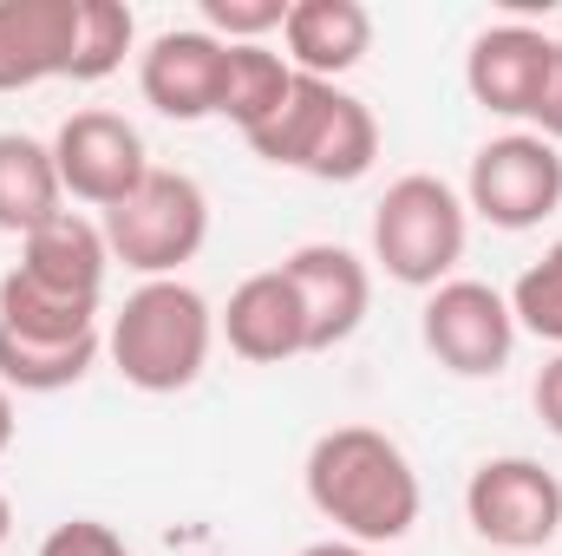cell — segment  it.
Masks as SVG:
<instances>
[{
	"instance_id": "f1b7e54d",
	"label": "cell",
	"mask_w": 562,
	"mask_h": 556,
	"mask_svg": "<svg viewBox=\"0 0 562 556\" xmlns=\"http://www.w3.org/2000/svg\"><path fill=\"white\" fill-rule=\"evenodd\" d=\"M7 537H13V498L0 491V551H7Z\"/></svg>"
},
{
	"instance_id": "cb8c5ba5",
	"label": "cell",
	"mask_w": 562,
	"mask_h": 556,
	"mask_svg": "<svg viewBox=\"0 0 562 556\" xmlns=\"http://www.w3.org/2000/svg\"><path fill=\"white\" fill-rule=\"evenodd\" d=\"M40 556H138V551L99 518H66V524H53L40 537Z\"/></svg>"
},
{
	"instance_id": "7a4b0ae2",
	"label": "cell",
	"mask_w": 562,
	"mask_h": 556,
	"mask_svg": "<svg viewBox=\"0 0 562 556\" xmlns=\"http://www.w3.org/2000/svg\"><path fill=\"white\" fill-rule=\"evenodd\" d=\"M210 347H216V308L203 301V288L177 276L138 281L125 294V308L112 314V334H105L119 380L138 393H157V400L196 387L210 367Z\"/></svg>"
},
{
	"instance_id": "ba28073f",
	"label": "cell",
	"mask_w": 562,
	"mask_h": 556,
	"mask_svg": "<svg viewBox=\"0 0 562 556\" xmlns=\"http://www.w3.org/2000/svg\"><path fill=\"white\" fill-rule=\"evenodd\" d=\"M464 518L484 544L530 556L562 531V478L543 458H524V452L484 458L464 485Z\"/></svg>"
},
{
	"instance_id": "6da1fadb",
	"label": "cell",
	"mask_w": 562,
	"mask_h": 556,
	"mask_svg": "<svg viewBox=\"0 0 562 556\" xmlns=\"http://www.w3.org/2000/svg\"><path fill=\"white\" fill-rule=\"evenodd\" d=\"M301 491L334 524V537L367 544V551L413 537V524H419V511H425L413 458L380 425H334V432H321L307 445Z\"/></svg>"
},
{
	"instance_id": "603a6c76",
	"label": "cell",
	"mask_w": 562,
	"mask_h": 556,
	"mask_svg": "<svg viewBox=\"0 0 562 556\" xmlns=\"http://www.w3.org/2000/svg\"><path fill=\"white\" fill-rule=\"evenodd\" d=\"M288 0H203V33H216L223 46H269V33H281Z\"/></svg>"
},
{
	"instance_id": "83f0119b",
	"label": "cell",
	"mask_w": 562,
	"mask_h": 556,
	"mask_svg": "<svg viewBox=\"0 0 562 556\" xmlns=\"http://www.w3.org/2000/svg\"><path fill=\"white\" fill-rule=\"evenodd\" d=\"M13 432H20V419H13V393L0 387V458L13 452Z\"/></svg>"
},
{
	"instance_id": "9c48e42d",
	"label": "cell",
	"mask_w": 562,
	"mask_h": 556,
	"mask_svg": "<svg viewBox=\"0 0 562 556\" xmlns=\"http://www.w3.org/2000/svg\"><path fill=\"white\" fill-rule=\"evenodd\" d=\"M53 164H59V184L72 203H92L99 216L112 203H125L150 177V157H144V132L125 112H72L59 132H53Z\"/></svg>"
},
{
	"instance_id": "d6986e66",
	"label": "cell",
	"mask_w": 562,
	"mask_h": 556,
	"mask_svg": "<svg viewBox=\"0 0 562 556\" xmlns=\"http://www.w3.org/2000/svg\"><path fill=\"white\" fill-rule=\"evenodd\" d=\"M99 354H105L99 334H86V341H26V334L0 327V387L7 393H66L99 367Z\"/></svg>"
},
{
	"instance_id": "7c38bea8",
	"label": "cell",
	"mask_w": 562,
	"mask_h": 556,
	"mask_svg": "<svg viewBox=\"0 0 562 556\" xmlns=\"http://www.w3.org/2000/svg\"><path fill=\"white\" fill-rule=\"evenodd\" d=\"M550 53H557V40L543 26H524V20L484 26L464 53L471 105H484L491 119H530V105L543 92V73H550Z\"/></svg>"
},
{
	"instance_id": "3957f363",
	"label": "cell",
	"mask_w": 562,
	"mask_h": 556,
	"mask_svg": "<svg viewBox=\"0 0 562 556\" xmlns=\"http://www.w3.org/2000/svg\"><path fill=\"white\" fill-rule=\"evenodd\" d=\"M249 151L262 164L314 177V184H360L373 170V157H380V119L347 86L294 79L288 105H281L262 132H249Z\"/></svg>"
},
{
	"instance_id": "277c9868",
	"label": "cell",
	"mask_w": 562,
	"mask_h": 556,
	"mask_svg": "<svg viewBox=\"0 0 562 556\" xmlns=\"http://www.w3.org/2000/svg\"><path fill=\"white\" fill-rule=\"evenodd\" d=\"M464 243H471V210L431 170L393 177L386 197L373 203V263L400 288L431 294L438 281H451V269L464 263Z\"/></svg>"
},
{
	"instance_id": "52a82bcc",
	"label": "cell",
	"mask_w": 562,
	"mask_h": 556,
	"mask_svg": "<svg viewBox=\"0 0 562 556\" xmlns=\"http://www.w3.org/2000/svg\"><path fill=\"white\" fill-rule=\"evenodd\" d=\"M419 341L445 374H458V380H497L510 367V354H517L510 294H497L491 281H471V276L438 281L419 308Z\"/></svg>"
},
{
	"instance_id": "484cf974",
	"label": "cell",
	"mask_w": 562,
	"mask_h": 556,
	"mask_svg": "<svg viewBox=\"0 0 562 556\" xmlns=\"http://www.w3.org/2000/svg\"><path fill=\"white\" fill-rule=\"evenodd\" d=\"M530 400H537V419L562 438V347H557V360L537 374V393H530Z\"/></svg>"
},
{
	"instance_id": "4316f807",
	"label": "cell",
	"mask_w": 562,
	"mask_h": 556,
	"mask_svg": "<svg viewBox=\"0 0 562 556\" xmlns=\"http://www.w3.org/2000/svg\"><path fill=\"white\" fill-rule=\"evenodd\" d=\"M294 556H373L367 544H347V537H321V544H307V551H294Z\"/></svg>"
},
{
	"instance_id": "5b68a950",
	"label": "cell",
	"mask_w": 562,
	"mask_h": 556,
	"mask_svg": "<svg viewBox=\"0 0 562 556\" xmlns=\"http://www.w3.org/2000/svg\"><path fill=\"white\" fill-rule=\"evenodd\" d=\"M99 230H105L112 263H125L144 281H170L210 243V197L190 170H157L150 164V177L125 203H112L99 216Z\"/></svg>"
},
{
	"instance_id": "8fae6325",
	"label": "cell",
	"mask_w": 562,
	"mask_h": 556,
	"mask_svg": "<svg viewBox=\"0 0 562 556\" xmlns=\"http://www.w3.org/2000/svg\"><path fill=\"white\" fill-rule=\"evenodd\" d=\"M281 276L294 281V294H301L307 354H327V347H340V341L360 334V321L373 308V276H367V263L353 249H340V243H301L281 263Z\"/></svg>"
},
{
	"instance_id": "ac0fdd59",
	"label": "cell",
	"mask_w": 562,
	"mask_h": 556,
	"mask_svg": "<svg viewBox=\"0 0 562 556\" xmlns=\"http://www.w3.org/2000/svg\"><path fill=\"white\" fill-rule=\"evenodd\" d=\"M294 79H301V73L288 66V53H276V46H229V66H223V105H216V119H229L243 138H249V132H262L281 105H288Z\"/></svg>"
},
{
	"instance_id": "7402d4cb",
	"label": "cell",
	"mask_w": 562,
	"mask_h": 556,
	"mask_svg": "<svg viewBox=\"0 0 562 556\" xmlns=\"http://www.w3.org/2000/svg\"><path fill=\"white\" fill-rule=\"evenodd\" d=\"M510 314H517V334H537L562 347V243H550L510 288Z\"/></svg>"
},
{
	"instance_id": "4fadbf2b",
	"label": "cell",
	"mask_w": 562,
	"mask_h": 556,
	"mask_svg": "<svg viewBox=\"0 0 562 556\" xmlns=\"http://www.w3.org/2000/svg\"><path fill=\"white\" fill-rule=\"evenodd\" d=\"M216 334L229 341L236 360L249 367H281L307 354V321H301V294L281 269H256L229 288V308L216 314Z\"/></svg>"
},
{
	"instance_id": "d4e9b609",
	"label": "cell",
	"mask_w": 562,
	"mask_h": 556,
	"mask_svg": "<svg viewBox=\"0 0 562 556\" xmlns=\"http://www.w3.org/2000/svg\"><path fill=\"white\" fill-rule=\"evenodd\" d=\"M530 132L550 138V144H562V40H557V53H550L543 92H537V105H530Z\"/></svg>"
},
{
	"instance_id": "44dd1931",
	"label": "cell",
	"mask_w": 562,
	"mask_h": 556,
	"mask_svg": "<svg viewBox=\"0 0 562 556\" xmlns=\"http://www.w3.org/2000/svg\"><path fill=\"white\" fill-rule=\"evenodd\" d=\"M132 46H138V13L125 0H79V40H72V79L79 86L112 79Z\"/></svg>"
},
{
	"instance_id": "5bb4252c",
	"label": "cell",
	"mask_w": 562,
	"mask_h": 556,
	"mask_svg": "<svg viewBox=\"0 0 562 556\" xmlns=\"http://www.w3.org/2000/svg\"><path fill=\"white\" fill-rule=\"evenodd\" d=\"M79 0H0V92L72 79Z\"/></svg>"
},
{
	"instance_id": "8992f818",
	"label": "cell",
	"mask_w": 562,
	"mask_h": 556,
	"mask_svg": "<svg viewBox=\"0 0 562 556\" xmlns=\"http://www.w3.org/2000/svg\"><path fill=\"white\" fill-rule=\"evenodd\" d=\"M464 210L510 236L550 223L562 210V151L537 132H504L477 144L464 170Z\"/></svg>"
},
{
	"instance_id": "2e32d148",
	"label": "cell",
	"mask_w": 562,
	"mask_h": 556,
	"mask_svg": "<svg viewBox=\"0 0 562 556\" xmlns=\"http://www.w3.org/2000/svg\"><path fill=\"white\" fill-rule=\"evenodd\" d=\"M20 276L46 281L59 294H79V301H105V276H112V249H105V230L79 210H59L46 230H33L20 243Z\"/></svg>"
},
{
	"instance_id": "ffe728a7",
	"label": "cell",
	"mask_w": 562,
	"mask_h": 556,
	"mask_svg": "<svg viewBox=\"0 0 562 556\" xmlns=\"http://www.w3.org/2000/svg\"><path fill=\"white\" fill-rule=\"evenodd\" d=\"M0 327H13L26 341H86V334H99V301L59 294L46 281L7 269L0 276Z\"/></svg>"
},
{
	"instance_id": "e0dca14e",
	"label": "cell",
	"mask_w": 562,
	"mask_h": 556,
	"mask_svg": "<svg viewBox=\"0 0 562 556\" xmlns=\"http://www.w3.org/2000/svg\"><path fill=\"white\" fill-rule=\"evenodd\" d=\"M66 210V184L53 164V144L26 132H0V236H33Z\"/></svg>"
},
{
	"instance_id": "9a60e30c",
	"label": "cell",
	"mask_w": 562,
	"mask_h": 556,
	"mask_svg": "<svg viewBox=\"0 0 562 556\" xmlns=\"http://www.w3.org/2000/svg\"><path fill=\"white\" fill-rule=\"evenodd\" d=\"M281 46H288V66L301 79L340 86L373 53V13L360 0H288Z\"/></svg>"
},
{
	"instance_id": "30bf717a",
	"label": "cell",
	"mask_w": 562,
	"mask_h": 556,
	"mask_svg": "<svg viewBox=\"0 0 562 556\" xmlns=\"http://www.w3.org/2000/svg\"><path fill=\"white\" fill-rule=\"evenodd\" d=\"M223 66H229V46L216 33L164 26L138 53V92L150 112L196 125V119H216V105H223Z\"/></svg>"
}]
</instances>
